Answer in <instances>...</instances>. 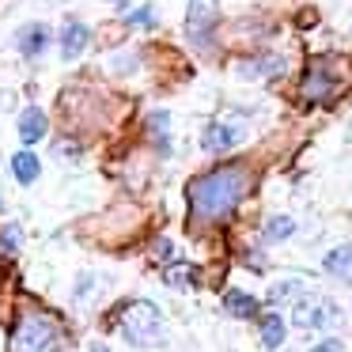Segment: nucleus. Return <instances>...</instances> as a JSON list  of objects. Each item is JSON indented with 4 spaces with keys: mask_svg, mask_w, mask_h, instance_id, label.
I'll return each instance as SVG.
<instances>
[{
    "mask_svg": "<svg viewBox=\"0 0 352 352\" xmlns=\"http://www.w3.org/2000/svg\"><path fill=\"white\" fill-rule=\"evenodd\" d=\"M250 190V170L246 167H220L193 178L186 197H190L193 220H223Z\"/></svg>",
    "mask_w": 352,
    "mask_h": 352,
    "instance_id": "1",
    "label": "nucleus"
},
{
    "mask_svg": "<svg viewBox=\"0 0 352 352\" xmlns=\"http://www.w3.org/2000/svg\"><path fill=\"white\" fill-rule=\"evenodd\" d=\"M61 349H65V329L46 311H27L16 322L8 341V352H61Z\"/></svg>",
    "mask_w": 352,
    "mask_h": 352,
    "instance_id": "2",
    "label": "nucleus"
},
{
    "mask_svg": "<svg viewBox=\"0 0 352 352\" xmlns=\"http://www.w3.org/2000/svg\"><path fill=\"white\" fill-rule=\"evenodd\" d=\"M122 333H125V341L140 344V349L160 344L163 333H167L160 307L148 303V299H133V303H125L122 307Z\"/></svg>",
    "mask_w": 352,
    "mask_h": 352,
    "instance_id": "3",
    "label": "nucleus"
},
{
    "mask_svg": "<svg viewBox=\"0 0 352 352\" xmlns=\"http://www.w3.org/2000/svg\"><path fill=\"white\" fill-rule=\"evenodd\" d=\"M341 84H344V61H337V57H314L311 69H307V80H303V99L322 102L329 95H337Z\"/></svg>",
    "mask_w": 352,
    "mask_h": 352,
    "instance_id": "4",
    "label": "nucleus"
},
{
    "mask_svg": "<svg viewBox=\"0 0 352 352\" xmlns=\"http://www.w3.org/2000/svg\"><path fill=\"white\" fill-rule=\"evenodd\" d=\"M220 23V0H190V16H186V34L197 50L212 46V31Z\"/></svg>",
    "mask_w": 352,
    "mask_h": 352,
    "instance_id": "5",
    "label": "nucleus"
},
{
    "mask_svg": "<svg viewBox=\"0 0 352 352\" xmlns=\"http://www.w3.org/2000/svg\"><path fill=\"white\" fill-rule=\"evenodd\" d=\"M337 322H341L337 303H329L322 296H303L296 303V326L303 329H326V326H337Z\"/></svg>",
    "mask_w": 352,
    "mask_h": 352,
    "instance_id": "6",
    "label": "nucleus"
},
{
    "mask_svg": "<svg viewBox=\"0 0 352 352\" xmlns=\"http://www.w3.org/2000/svg\"><path fill=\"white\" fill-rule=\"evenodd\" d=\"M239 140H243V125L239 122H212L205 129V140H201V144H205V152H228V148H235Z\"/></svg>",
    "mask_w": 352,
    "mask_h": 352,
    "instance_id": "7",
    "label": "nucleus"
},
{
    "mask_svg": "<svg viewBox=\"0 0 352 352\" xmlns=\"http://www.w3.org/2000/svg\"><path fill=\"white\" fill-rule=\"evenodd\" d=\"M87 38H91V31H87L80 19H69L65 31H61V54L69 57V61H72V57H80L87 50Z\"/></svg>",
    "mask_w": 352,
    "mask_h": 352,
    "instance_id": "8",
    "label": "nucleus"
},
{
    "mask_svg": "<svg viewBox=\"0 0 352 352\" xmlns=\"http://www.w3.org/2000/svg\"><path fill=\"white\" fill-rule=\"evenodd\" d=\"M42 137H46V114L38 107H27L19 114V140L23 144H38Z\"/></svg>",
    "mask_w": 352,
    "mask_h": 352,
    "instance_id": "9",
    "label": "nucleus"
},
{
    "mask_svg": "<svg viewBox=\"0 0 352 352\" xmlns=\"http://www.w3.org/2000/svg\"><path fill=\"white\" fill-rule=\"evenodd\" d=\"M46 46H50V27L31 23V27H23V31H19V50H23L27 57H38Z\"/></svg>",
    "mask_w": 352,
    "mask_h": 352,
    "instance_id": "10",
    "label": "nucleus"
},
{
    "mask_svg": "<svg viewBox=\"0 0 352 352\" xmlns=\"http://www.w3.org/2000/svg\"><path fill=\"white\" fill-rule=\"evenodd\" d=\"M38 155H31V152H16L12 155V175H16V182L19 186H31V182H38Z\"/></svg>",
    "mask_w": 352,
    "mask_h": 352,
    "instance_id": "11",
    "label": "nucleus"
},
{
    "mask_svg": "<svg viewBox=\"0 0 352 352\" xmlns=\"http://www.w3.org/2000/svg\"><path fill=\"white\" fill-rule=\"evenodd\" d=\"M223 307H228L231 314H239V318H254V314H258V299L246 296V292H228V296H223Z\"/></svg>",
    "mask_w": 352,
    "mask_h": 352,
    "instance_id": "12",
    "label": "nucleus"
},
{
    "mask_svg": "<svg viewBox=\"0 0 352 352\" xmlns=\"http://www.w3.org/2000/svg\"><path fill=\"white\" fill-rule=\"evenodd\" d=\"M239 72L243 76H276V72H284V61L280 57H258V61H243Z\"/></svg>",
    "mask_w": 352,
    "mask_h": 352,
    "instance_id": "13",
    "label": "nucleus"
},
{
    "mask_svg": "<svg viewBox=\"0 0 352 352\" xmlns=\"http://www.w3.org/2000/svg\"><path fill=\"white\" fill-rule=\"evenodd\" d=\"M326 273L329 276H349L352 273V246H337L326 254Z\"/></svg>",
    "mask_w": 352,
    "mask_h": 352,
    "instance_id": "14",
    "label": "nucleus"
},
{
    "mask_svg": "<svg viewBox=\"0 0 352 352\" xmlns=\"http://www.w3.org/2000/svg\"><path fill=\"white\" fill-rule=\"evenodd\" d=\"M261 344H265V349H280L284 344V318L280 314H269V318L261 322Z\"/></svg>",
    "mask_w": 352,
    "mask_h": 352,
    "instance_id": "15",
    "label": "nucleus"
},
{
    "mask_svg": "<svg viewBox=\"0 0 352 352\" xmlns=\"http://www.w3.org/2000/svg\"><path fill=\"white\" fill-rule=\"evenodd\" d=\"M292 231H296V220H292V216H273V220L265 223V243H284V239H292Z\"/></svg>",
    "mask_w": 352,
    "mask_h": 352,
    "instance_id": "16",
    "label": "nucleus"
},
{
    "mask_svg": "<svg viewBox=\"0 0 352 352\" xmlns=\"http://www.w3.org/2000/svg\"><path fill=\"white\" fill-rule=\"evenodd\" d=\"M163 280L175 284V288H193V269L190 265H170L167 273H163Z\"/></svg>",
    "mask_w": 352,
    "mask_h": 352,
    "instance_id": "17",
    "label": "nucleus"
},
{
    "mask_svg": "<svg viewBox=\"0 0 352 352\" xmlns=\"http://www.w3.org/2000/svg\"><path fill=\"white\" fill-rule=\"evenodd\" d=\"M299 288H303V284H299V280H280V284H276L273 292H269V303H284V299H292V296H296Z\"/></svg>",
    "mask_w": 352,
    "mask_h": 352,
    "instance_id": "18",
    "label": "nucleus"
},
{
    "mask_svg": "<svg viewBox=\"0 0 352 352\" xmlns=\"http://www.w3.org/2000/svg\"><path fill=\"white\" fill-rule=\"evenodd\" d=\"M152 129H155V144L167 152V133H163V129H167V114H163V110H160V114H152Z\"/></svg>",
    "mask_w": 352,
    "mask_h": 352,
    "instance_id": "19",
    "label": "nucleus"
},
{
    "mask_svg": "<svg viewBox=\"0 0 352 352\" xmlns=\"http://www.w3.org/2000/svg\"><path fill=\"white\" fill-rule=\"evenodd\" d=\"M16 246H19V228H16V223H8V228H4V235H0V250L12 254Z\"/></svg>",
    "mask_w": 352,
    "mask_h": 352,
    "instance_id": "20",
    "label": "nucleus"
},
{
    "mask_svg": "<svg viewBox=\"0 0 352 352\" xmlns=\"http://www.w3.org/2000/svg\"><path fill=\"white\" fill-rule=\"evenodd\" d=\"M129 23H137V27H152V23H155V12H152V8H137V12L129 16Z\"/></svg>",
    "mask_w": 352,
    "mask_h": 352,
    "instance_id": "21",
    "label": "nucleus"
},
{
    "mask_svg": "<svg viewBox=\"0 0 352 352\" xmlns=\"http://www.w3.org/2000/svg\"><path fill=\"white\" fill-rule=\"evenodd\" d=\"M311 352H344V349H341V341H322V344H314Z\"/></svg>",
    "mask_w": 352,
    "mask_h": 352,
    "instance_id": "22",
    "label": "nucleus"
},
{
    "mask_svg": "<svg viewBox=\"0 0 352 352\" xmlns=\"http://www.w3.org/2000/svg\"><path fill=\"white\" fill-rule=\"evenodd\" d=\"M87 352H110V349H107V344H95V349H87Z\"/></svg>",
    "mask_w": 352,
    "mask_h": 352,
    "instance_id": "23",
    "label": "nucleus"
}]
</instances>
